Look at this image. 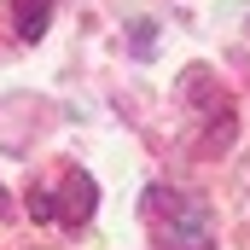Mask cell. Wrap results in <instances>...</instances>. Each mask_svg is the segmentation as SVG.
<instances>
[{"label": "cell", "instance_id": "1", "mask_svg": "<svg viewBox=\"0 0 250 250\" xmlns=\"http://www.w3.org/2000/svg\"><path fill=\"white\" fill-rule=\"evenodd\" d=\"M146 221H151L157 250H215L209 245V215H204V204L187 198V192L151 187L146 192Z\"/></svg>", "mask_w": 250, "mask_h": 250}, {"label": "cell", "instance_id": "2", "mask_svg": "<svg viewBox=\"0 0 250 250\" xmlns=\"http://www.w3.org/2000/svg\"><path fill=\"white\" fill-rule=\"evenodd\" d=\"M93 204H99V187H93V175H82V169H70L64 175V192H29V215L35 221H64V227H87L93 221Z\"/></svg>", "mask_w": 250, "mask_h": 250}, {"label": "cell", "instance_id": "3", "mask_svg": "<svg viewBox=\"0 0 250 250\" xmlns=\"http://www.w3.org/2000/svg\"><path fill=\"white\" fill-rule=\"evenodd\" d=\"M47 12H53V0H12L18 35H23V41H41V35H47Z\"/></svg>", "mask_w": 250, "mask_h": 250}, {"label": "cell", "instance_id": "4", "mask_svg": "<svg viewBox=\"0 0 250 250\" xmlns=\"http://www.w3.org/2000/svg\"><path fill=\"white\" fill-rule=\"evenodd\" d=\"M6 209H12V204H6V187H0V215H6Z\"/></svg>", "mask_w": 250, "mask_h": 250}]
</instances>
